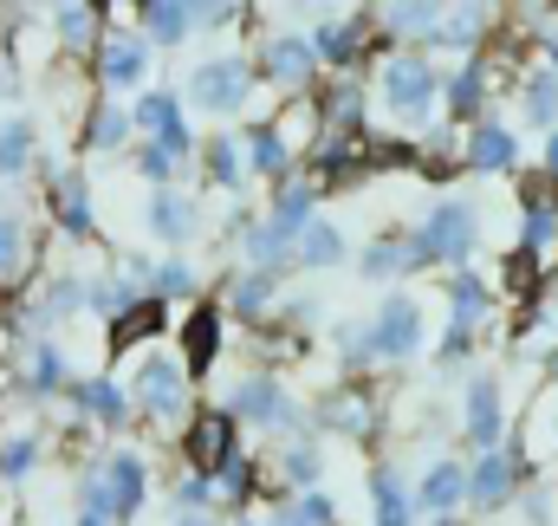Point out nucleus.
Instances as JSON below:
<instances>
[{
    "instance_id": "f257e3e1",
    "label": "nucleus",
    "mask_w": 558,
    "mask_h": 526,
    "mask_svg": "<svg viewBox=\"0 0 558 526\" xmlns=\"http://www.w3.org/2000/svg\"><path fill=\"white\" fill-rule=\"evenodd\" d=\"M377 92H384V105H390V111L416 118L422 105L435 98V72H428L422 59H390V65H384V79H377Z\"/></svg>"
},
{
    "instance_id": "f03ea898",
    "label": "nucleus",
    "mask_w": 558,
    "mask_h": 526,
    "mask_svg": "<svg viewBox=\"0 0 558 526\" xmlns=\"http://www.w3.org/2000/svg\"><path fill=\"white\" fill-rule=\"evenodd\" d=\"M182 384H189V378H182L169 358H156V364L137 371V396H143V409H149L156 422H175V416H182Z\"/></svg>"
},
{
    "instance_id": "7ed1b4c3",
    "label": "nucleus",
    "mask_w": 558,
    "mask_h": 526,
    "mask_svg": "<svg viewBox=\"0 0 558 526\" xmlns=\"http://www.w3.org/2000/svg\"><path fill=\"white\" fill-rule=\"evenodd\" d=\"M182 449H189V462H195V468H221V462L234 455V422H228L221 409H208V416H195V422H189Z\"/></svg>"
},
{
    "instance_id": "20e7f679",
    "label": "nucleus",
    "mask_w": 558,
    "mask_h": 526,
    "mask_svg": "<svg viewBox=\"0 0 558 526\" xmlns=\"http://www.w3.org/2000/svg\"><path fill=\"white\" fill-rule=\"evenodd\" d=\"M416 248L422 254H441V261H461V254L474 248V215H468V208H435Z\"/></svg>"
},
{
    "instance_id": "39448f33",
    "label": "nucleus",
    "mask_w": 558,
    "mask_h": 526,
    "mask_svg": "<svg viewBox=\"0 0 558 526\" xmlns=\"http://www.w3.org/2000/svg\"><path fill=\"white\" fill-rule=\"evenodd\" d=\"M195 105H208V111H234L241 98H247V72L234 65V59H215V65H202L195 72Z\"/></svg>"
},
{
    "instance_id": "423d86ee",
    "label": "nucleus",
    "mask_w": 558,
    "mask_h": 526,
    "mask_svg": "<svg viewBox=\"0 0 558 526\" xmlns=\"http://www.w3.org/2000/svg\"><path fill=\"white\" fill-rule=\"evenodd\" d=\"M384 358H403V351H416V306L410 299H390L384 306V319H377V338H371Z\"/></svg>"
},
{
    "instance_id": "0eeeda50",
    "label": "nucleus",
    "mask_w": 558,
    "mask_h": 526,
    "mask_svg": "<svg viewBox=\"0 0 558 526\" xmlns=\"http://www.w3.org/2000/svg\"><path fill=\"white\" fill-rule=\"evenodd\" d=\"M105 501H111V514H137L143 507V462L137 455H111V468H105Z\"/></svg>"
},
{
    "instance_id": "6e6552de",
    "label": "nucleus",
    "mask_w": 558,
    "mask_h": 526,
    "mask_svg": "<svg viewBox=\"0 0 558 526\" xmlns=\"http://www.w3.org/2000/svg\"><path fill=\"white\" fill-rule=\"evenodd\" d=\"M267 79L286 85V92H299V85L312 79V46H305V39H274V46H267Z\"/></svg>"
},
{
    "instance_id": "1a4fd4ad",
    "label": "nucleus",
    "mask_w": 558,
    "mask_h": 526,
    "mask_svg": "<svg viewBox=\"0 0 558 526\" xmlns=\"http://www.w3.org/2000/svg\"><path fill=\"white\" fill-rule=\"evenodd\" d=\"M461 494H474V501H481V507H500V501H507V494H513V462H507V455H494V449H487V462H481V468H474V481H461Z\"/></svg>"
},
{
    "instance_id": "9d476101",
    "label": "nucleus",
    "mask_w": 558,
    "mask_h": 526,
    "mask_svg": "<svg viewBox=\"0 0 558 526\" xmlns=\"http://www.w3.org/2000/svg\"><path fill=\"white\" fill-rule=\"evenodd\" d=\"M98 72H105V85H137L143 79V46L124 39V33L105 39V46H98Z\"/></svg>"
},
{
    "instance_id": "9b49d317",
    "label": "nucleus",
    "mask_w": 558,
    "mask_h": 526,
    "mask_svg": "<svg viewBox=\"0 0 558 526\" xmlns=\"http://www.w3.org/2000/svg\"><path fill=\"white\" fill-rule=\"evenodd\" d=\"M481 306H487V286H481L474 273H461V279H454V338H448V358H454V351L468 345V332H474Z\"/></svg>"
},
{
    "instance_id": "f8f14e48",
    "label": "nucleus",
    "mask_w": 558,
    "mask_h": 526,
    "mask_svg": "<svg viewBox=\"0 0 558 526\" xmlns=\"http://www.w3.org/2000/svg\"><path fill=\"white\" fill-rule=\"evenodd\" d=\"M468 163H474V169H487V176L513 169V136L494 131V124H481V131H474V143H468Z\"/></svg>"
},
{
    "instance_id": "ddd939ff",
    "label": "nucleus",
    "mask_w": 558,
    "mask_h": 526,
    "mask_svg": "<svg viewBox=\"0 0 558 526\" xmlns=\"http://www.w3.org/2000/svg\"><path fill=\"white\" fill-rule=\"evenodd\" d=\"M234 416H260V422H286V396H279L274 378H254V384H241L234 396Z\"/></svg>"
},
{
    "instance_id": "4468645a",
    "label": "nucleus",
    "mask_w": 558,
    "mask_h": 526,
    "mask_svg": "<svg viewBox=\"0 0 558 526\" xmlns=\"http://www.w3.org/2000/svg\"><path fill=\"white\" fill-rule=\"evenodd\" d=\"M468 435L481 449H494V435H500V396H494V384H474V396H468Z\"/></svg>"
},
{
    "instance_id": "2eb2a0df",
    "label": "nucleus",
    "mask_w": 558,
    "mask_h": 526,
    "mask_svg": "<svg viewBox=\"0 0 558 526\" xmlns=\"http://www.w3.org/2000/svg\"><path fill=\"white\" fill-rule=\"evenodd\" d=\"M149 228H156L162 241H182V235L195 228V208H189L182 195H156V202H149Z\"/></svg>"
},
{
    "instance_id": "dca6fc26",
    "label": "nucleus",
    "mask_w": 558,
    "mask_h": 526,
    "mask_svg": "<svg viewBox=\"0 0 558 526\" xmlns=\"http://www.w3.org/2000/svg\"><path fill=\"white\" fill-rule=\"evenodd\" d=\"M59 39L65 46H92L98 39V7L92 0H65L59 7Z\"/></svg>"
},
{
    "instance_id": "f3484780",
    "label": "nucleus",
    "mask_w": 558,
    "mask_h": 526,
    "mask_svg": "<svg viewBox=\"0 0 558 526\" xmlns=\"http://www.w3.org/2000/svg\"><path fill=\"white\" fill-rule=\"evenodd\" d=\"M215 345H221V319H215V312H195V319H189V371H208Z\"/></svg>"
},
{
    "instance_id": "a211bd4d",
    "label": "nucleus",
    "mask_w": 558,
    "mask_h": 526,
    "mask_svg": "<svg viewBox=\"0 0 558 526\" xmlns=\"http://www.w3.org/2000/svg\"><path fill=\"white\" fill-rule=\"evenodd\" d=\"M26 254H33L26 248V228L20 222H0V286H13L26 273Z\"/></svg>"
},
{
    "instance_id": "6ab92c4d",
    "label": "nucleus",
    "mask_w": 558,
    "mask_h": 526,
    "mask_svg": "<svg viewBox=\"0 0 558 526\" xmlns=\"http://www.w3.org/2000/svg\"><path fill=\"white\" fill-rule=\"evenodd\" d=\"M26 156H33V131L13 118V124H0V176H20L26 169Z\"/></svg>"
},
{
    "instance_id": "aec40b11",
    "label": "nucleus",
    "mask_w": 558,
    "mask_h": 526,
    "mask_svg": "<svg viewBox=\"0 0 558 526\" xmlns=\"http://www.w3.org/2000/svg\"><path fill=\"white\" fill-rule=\"evenodd\" d=\"M305 215H312V189H279V208H274V228L292 241L299 228H305Z\"/></svg>"
},
{
    "instance_id": "412c9836",
    "label": "nucleus",
    "mask_w": 558,
    "mask_h": 526,
    "mask_svg": "<svg viewBox=\"0 0 558 526\" xmlns=\"http://www.w3.org/2000/svg\"><path fill=\"white\" fill-rule=\"evenodd\" d=\"M299 254L312 266H331L338 261V235H331L325 222H305V228H299Z\"/></svg>"
},
{
    "instance_id": "4be33fe9",
    "label": "nucleus",
    "mask_w": 558,
    "mask_h": 526,
    "mask_svg": "<svg viewBox=\"0 0 558 526\" xmlns=\"http://www.w3.org/2000/svg\"><path fill=\"white\" fill-rule=\"evenodd\" d=\"M59 208H65V228H72V235H92V195H85L72 176L59 182Z\"/></svg>"
},
{
    "instance_id": "5701e85b",
    "label": "nucleus",
    "mask_w": 558,
    "mask_h": 526,
    "mask_svg": "<svg viewBox=\"0 0 558 526\" xmlns=\"http://www.w3.org/2000/svg\"><path fill=\"white\" fill-rule=\"evenodd\" d=\"M149 26H156V39H182L195 20H189V0H156L149 7Z\"/></svg>"
},
{
    "instance_id": "b1692460",
    "label": "nucleus",
    "mask_w": 558,
    "mask_h": 526,
    "mask_svg": "<svg viewBox=\"0 0 558 526\" xmlns=\"http://www.w3.org/2000/svg\"><path fill=\"white\" fill-rule=\"evenodd\" d=\"M377 521L384 526H410V501H403L397 475H377Z\"/></svg>"
},
{
    "instance_id": "393cba45",
    "label": "nucleus",
    "mask_w": 558,
    "mask_h": 526,
    "mask_svg": "<svg viewBox=\"0 0 558 526\" xmlns=\"http://www.w3.org/2000/svg\"><path fill=\"white\" fill-rule=\"evenodd\" d=\"M390 26L397 33H435L441 20H435V0H403V7H390Z\"/></svg>"
},
{
    "instance_id": "a878e982",
    "label": "nucleus",
    "mask_w": 558,
    "mask_h": 526,
    "mask_svg": "<svg viewBox=\"0 0 558 526\" xmlns=\"http://www.w3.org/2000/svg\"><path fill=\"white\" fill-rule=\"evenodd\" d=\"M422 501H428L435 514H441V507H454V501H461V468H448V462H441V468L428 475V488H422Z\"/></svg>"
},
{
    "instance_id": "bb28decb",
    "label": "nucleus",
    "mask_w": 558,
    "mask_h": 526,
    "mask_svg": "<svg viewBox=\"0 0 558 526\" xmlns=\"http://www.w3.org/2000/svg\"><path fill=\"white\" fill-rule=\"evenodd\" d=\"M553 235H558V215H553V202H533V208H526V254H539V248H553Z\"/></svg>"
},
{
    "instance_id": "cd10ccee",
    "label": "nucleus",
    "mask_w": 558,
    "mask_h": 526,
    "mask_svg": "<svg viewBox=\"0 0 558 526\" xmlns=\"http://www.w3.org/2000/svg\"><path fill=\"white\" fill-rule=\"evenodd\" d=\"M357 39H364V26H357V20H344V26L331 20V26L318 33V52H331V59H351V52H357Z\"/></svg>"
},
{
    "instance_id": "c85d7f7f",
    "label": "nucleus",
    "mask_w": 558,
    "mask_h": 526,
    "mask_svg": "<svg viewBox=\"0 0 558 526\" xmlns=\"http://www.w3.org/2000/svg\"><path fill=\"white\" fill-rule=\"evenodd\" d=\"M422 248H410V241H377L371 248V261H364V273H390V266H403V261H416Z\"/></svg>"
},
{
    "instance_id": "c756f323",
    "label": "nucleus",
    "mask_w": 558,
    "mask_h": 526,
    "mask_svg": "<svg viewBox=\"0 0 558 526\" xmlns=\"http://www.w3.org/2000/svg\"><path fill=\"white\" fill-rule=\"evenodd\" d=\"M131 124H137V131H149V136H156V131H169V124H175V105H169V98H143Z\"/></svg>"
},
{
    "instance_id": "7c9ffc66",
    "label": "nucleus",
    "mask_w": 558,
    "mask_h": 526,
    "mask_svg": "<svg viewBox=\"0 0 558 526\" xmlns=\"http://www.w3.org/2000/svg\"><path fill=\"white\" fill-rule=\"evenodd\" d=\"M481 79H487V72H481V65H468V72L448 85V105H454V111H474V105H481Z\"/></svg>"
},
{
    "instance_id": "2f4dec72",
    "label": "nucleus",
    "mask_w": 558,
    "mask_h": 526,
    "mask_svg": "<svg viewBox=\"0 0 558 526\" xmlns=\"http://www.w3.org/2000/svg\"><path fill=\"white\" fill-rule=\"evenodd\" d=\"M526 111L546 124V118H558V79H533L526 85Z\"/></svg>"
},
{
    "instance_id": "473e14b6",
    "label": "nucleus",
    "mask_w": 558,
    "mask_h": 526,
    "mask_svg": "<svg viewBox=\"0 0 558 526\" xmlns=\"http://www.w3.org/2000/svg\"><path fill=\"white\" fill-rule=\"evenodd\" d=\"M156 325H162V306H137V312L118 319V338H149Z\"/></svg>"
},
{
    "instance_id": "72a5a7b5",
    "label": "nucleus",
    "mask_w": 558,
    "mask_h": 526,
    "mask_svg": "<svg viewBox=\"0 0 558 526\" xmlns=\"http://www.w3.org/2000/svg\"><path fill=\"white\" fill-rule=\"evenodd\" d=\"M215 481H221V494H228V501H241V494L254 488V475H247V462H234V455H228V462L215 468Z\"/></svg>"
},
{
    "instance_id": "f704fd0d",
    "label": "nucleus",
    "mask_w": 558,
    "mask_h": 526,
    "mask_svg": "<svg viewBox=\"0 0 558 526\" xmlns=\"http://www.w3.org/2000/svg\"><path fill=\"white\" fill-rule=\"evenodd\" d=\"M78 403H85L92 416H124V396L111 391V384H85V391H78Z\"/></svg>"
},
{
    "instance_id": "c9c22d12",
    "label": "nucleus",
    "mask_w": 558,
    "mask_h": 526,
    "mask_svg": "<svg viewBox=\"0 0 558 526\" xmlns=\"http://www.w3.org/2000/svg\"><path fill=\"white\" fill-rule=\"evenodd\" d=\"M526 345H533V351H558V306H546V312L533 319V332H526Z\"/></svg>"
},
{
    "instance_id": "e433bc0d",
    "label": "nucleus",
    "mask_w": 558,
    "mask_h": 526,
    "mask_svg": "<svg viewBox=\"0 0 558 526\" xmlns=\"http://www.w3.org/2000/svg\"><path fill=\"white\" fill-rule=\"evenodd\" d=\"M254 169H286V143L274 131H254Z\"/></svg>"
},
{
    "instance_id": "4c0bfd02",
    "label": "nucleus",
    "mask_w": 558,
    "mask_h": 526,
    "mask_svg": "<svg viewBox=\"0 0 558 526\" xmlns=\"http://www.w3.org/2000/svg\"><path fill=\"white\" fill-rule=\"evenodd\" d=\"M267 292H274V286H267V273H254V279H241L234 306H241V312H260V306H267Z\"/></svg>"
},
{
    "instance_id": "58836bf2",
    "label": "nucleus",
    "mask_w": 558,
    "mask_h": 526,
    "mask_svg": "<svg viewBox=\"0 0 558 526\" xmlns=\"http://www.w3.org/2000/svg\"><path fill=\"white\" fill-rule=\"evenodd\" d=\"M215 182H241V156H234V143H228V136L215 143Z\"/></svg>"
},
{
    "instance_id": "ea45409f",
    "label": "nucleus",
    "mask_w": 558,
    "mask_h": 526,
    "mask_svg": "<svg viewBox=\"0 0 558 526\" xmlns=\"http://www.w3.org/2000/svg\"><path fill=\"white\" fill-rule=\"evenodd\" d=\"M189 286H195V273H189L182 261H175V266H156V292H189Z\"/></svg>"
},
{
    "instance_id": "a19ab883",
    "label": "nucleus",
    "mask_w": 558,
    "mask_h": 526,
    "mask_svg": "<svg viewBox=\"0 0 558 526\" xmlns=\"http://www.w3.org/2000/svg\"><path fill=\"white\" fill-rule=\"evenodd\" d=\"M124 124H131L124 111H98V124H92V143H118V136H124Z\"/></svg>"
},
{
    "instance_id": "79ce46f5",
    "label": "nucleus",
    "mask_w": 558,
    "mask_h": 526,
    "mask_svg": "<svg viewBox=\"0 0 558 526\" xmlns=\"http://www.w3.org/2000/svg\"><path fill=\"white\" fill-rule=\"evenodd\" d=\"M143 176H156V182H162V176H175V156H169L162 143H149V150H143Z\"/></svg>"
},
{
    "instance_id": "37998d69",
    "label": "nucleus",
    "mask_w": 558,
    "mask_h": 526,
    "mask_svg": "<svg viewBox=\"0 0 558 526\" xmlns=\"http://www.w3.org/2000/svg\"><path fill=\"white\" fill-rule=\"evenodd\" d=\"M59 384V358L52 351H33V391H52Z\"/></svg>"
},
{
    "instance_id": "c03bdc74",
    "label": "nucleus",
    "mask_w": 558,
    "mask_h": 526,
    "mask_svg": "<svg viewBox=\"0 0 558 526\" xmlns=\"http://www.w3.org/2000/svg\"><path fill=\"white\" fill-rule=\"evenodd\" d=\"M26 462H33V442H13V449L0 455V475L13 481V475H26Z\"/></svg>"
},
{
    "instance_id": "a18cd8bd",
    "label": "nucleus",
    "mask_w": 558,
    "mask_h": 526,
    "mask_svg": "<svg viewBox=\"0 0 558 526\" xmlns=\"http://www.w3.org/2000/svg\"><path fill=\"white\" fill-rule=\"evenodd\" d=\"M507 273H513V292H533V254H513Z\"/></svg>"
},
{
    "instance_id": "49530a36",
    "label": "nucleus",
    "mask_w": 558,
    "mask_h": 526,
    "mask_svg": "<svg viewBox=\"0 0 558 526\" xmlns=\"http://www.w3.org/2000/svg\"><path fill=\"white\" fill-rule=\"evenodd\" d=\"M92 7H98L105 20H131V13H137L143 0H92Z\"/></svg>"
},
{
    "instance_id": "de8ad7c7",
    "label": "nucleus",
    "mask_w": 558,
    "mask_h": 526,
    "mask_svg": "<svg viewBox=\"0 0 558 526\" xmlns=\"http://www.w3.org/2000/svg\"><path fill=\"white\" fill-rule=\"evenodd\" d=\"M546 169H553V176H558V136H553V143H546Z\"/></svg>"
},
{
    "instance_id": "09e8293b",
    "label": "nucleus",
    "mask_w": 558,
    "mask_h": 526,
    "mask_svg": "<svg viewBox=\"0 0 558 526\" xmlns=\"http://www.w3.org/2000/svg\"><path fill=\"white\" fill-rule=\"evenodd\" d=\"M85 526H105V521H98V514H92V521H85Z\"/></svg>"
},
{
    "instance_id": "8fccbe9b",
    "label": "nucleus",
    "mask_w": 558,
    "mask_h": 526,
    "mask_svg": "<svg viewBox=\"0 0 558 526\" xmlns=\"http://www.w3.org/2000/svg\"><path fill=\"white\" fill-rule=\"evenodd\" d=\"M182 526H208V521H182Z\"/></svg>"
},
{
    "instance_id": "3c124183",
    "label": "nucleus",
    "mask_w": 558,
    "mask_h": 526,
    "mask_svg": "<svg viewBox=\"0 0 558 526\" xmlns=\"http://www.w3.org/2000/svg\"><path fill=\"white\" fill-rule=\"evenodd\" d=\"M553 59H558V39H553Z\"/></svg>"
},
{
    "instance_id": "603ef678",
    "label": "nucleus",
    "mask_w": 558,
    "mask_h": 526,
    "mask_svg": "<svg viewBox=\"0 0 558 526\" xmlns=\"http://www.w3.org/2000/svg\"><path fill=\"white\" fill-rule=\"evenodd\" d=\"M526 7H539V0H526Z\"/></svg>"
},
{
    "instance_id": "864d4df0",
    "label": "nucleus",
    "mask_w": 558,
    "mask_h": 526,
    "mask_svg": "<svg viewBox=\"0 0 558 526\" xmlns=\"http://www.w3.org/2000/svg\"><path fill=\"white\" fill-rule=\"evenodd\" d=\"M441 526H448V521H441Z\"/></svg>"
}]
</instances>
